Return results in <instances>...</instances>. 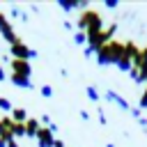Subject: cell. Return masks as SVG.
<instances>
[{
  "instance_id": "cell-3",
  "label": "cell",
  "mask_w": 147,
  "mask_h": 147,
  "mask_svg": "<svg viewBox=\"0 0 147 147\" xmlns=\"http://www.w3.org/2000/svg\"><path fill=\"white\" fill-rule=\"evenodd\" d=\"M9 51H11V57H16V60H30V57H32V51H30L23 41L11 44V46H9Z\"/></svg>"
},
{
  "instance_id": "cell-5",
  "label": "cell",
  "mask_w": 147,
  "mask_h": 147,
  "mask_svg": "<svg viewBox=\"0 0 147 147\" xmlns=\"http://www.w3.org/2000/svg\"><path fill=\"white\" fill-rule=\"evenodd\" d=\"M39 129H41V124H39V122L34 119V117H30V119L25 122V136H32V138H37Z\"/></svg>"
},
{
  "instance_id": "cell-6",
  "label": "cell",
  "mask_w": 147,
  "mask_h": 147,
  "mask_svg": "<svg viewBox=\"0 0 147 147\" xmlns=\"http://www.w3.org/2000/svg\"><path fill=\"white\" fill-rule=\"evenodd\" d=\"M11 119L14 122H28L30 117L25 115V108H11Z\"/></svg>"
},
{
  "instance_id": "cell-7",
  "label": "cell",
  "mask_w": 147,
  "mask_h": 147,
  "mask_svg": "<svg viewBox=\"0 0 147 147\" xmlns=\"http://www.w3.org/2000/svg\"><path fill=\"white\" fill-rule=\"evenodd\" d=\"M7 28H9V21H7V14H2V11H0V32H2V30H7Z\"/></svg>"
},
{
  "instance_id": "cell-9",
  "label": "cell",
  "mask_w": 147,
  "mask_h": 147,
  "mask_svg": "<svg viewBox=\"0 0 147 147\" xmlns=\"http://www.w3.org/2000/svg\"><path fill=\"white\" fill-rule=\"evenodd\" d=\"M5 78V69H2V64H0V80Z\"/></svg>"
},
{
  "instance_id": "cell-8",
  "label": "cell",
  "mask_w": 147,
  "mask_h": 147,
  "mask_svg": "<svg viewBox=\"0 0 147 147\" xmlns=\"http://www.w3.org/2000/svg\"><path fill=\"white\" fill-rule=\"evenodd\" d=\"M7 147H18V145H16V140H9V142H7Z\"/></svg>"
},
{
  "instance_id": "cell-2",
  "label": "cell",
  "mask_w": 147,
  "mask_h": 147,
  "mask_svg": "<svg viewBox=\"0 0 147 147\" xmlns=\"http://www.w3.org/2000/svg\"><path fill=\"white\" fill-rule=\"evenodd\" d=\"M14 126H16V122L11 119V115L0 117V140H5V142L14 140V138H16V136H14Z\"/></svg>"
},
{
  "instance_id": "cell-4",
  "label": "cell",
  "mask_w": 147,
  "mask_h": 147,
  "mask_svg": "<svg viewBox=\"0 0 147 147\" xmlns=\"http://www.w3.org/2000/svg\"><path fill=\"white\" fill-rule=\"evenodd\" d=\"M37 142H39V147H55L53 129H46V126H41V129H39V133H37Z\"/></svg>"
},
{
  "instance_id": "cell-1",
  "label": "cell",
  "mask_w": 147,
  "mask_h": 147,
  "mask_svg": "<svg viewBox=\"0 0 147 147\" xmlns=\"http://www.w3.org/2000/svg\"><path fill=\"white\" fill-rule=\"evenodd\" d=\"M30 62L28 60H16L11 57V83L18 87H30Z\"/></svg>"
}]
</instances>
